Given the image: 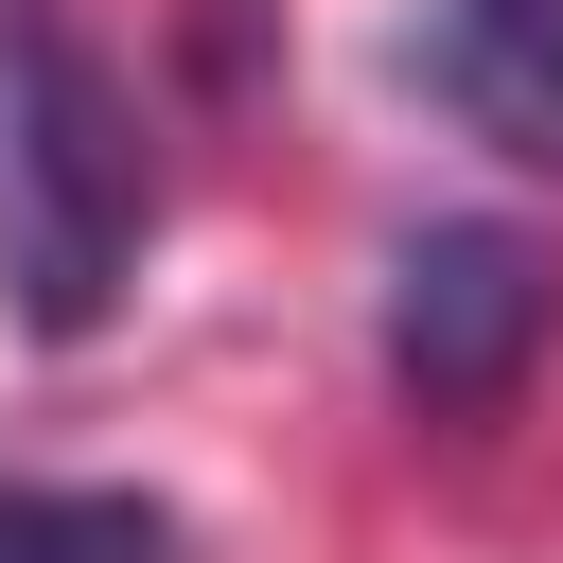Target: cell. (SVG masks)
<instances>
[{"instance_id": "obj_1", "label": "cell", "mask_w": 563, "mask_h": 563, "mask_svg": "<svg viewBox=\"0 0 563 563\" xmlns=\"http://www.w3.org/2000/svg\"><path fill=\"white\" fill-rule=\"evenodd\" d=\"M141 246V123L106 53L53 0H0V299L35 334H88Z\"/></svg>"}, {"instance_id": "obj_2", "label": "cell", "mask_w": 563, "mask_h": 563, "mask_svg": "<svg viewBox=\"0 0 563 563\" xmlns=\"http://www.w3.org/2000/svg\"><path fill=\"white\" fill-rule=\"evenodd\" d=\"M545 246L510 229V211H440V229H405L387 246V387L422 405V422H493L510 387H528V352H545Z\"/></svg>"}, {"instance_id": "obj_3", "label": "cell", "mask_w": 563, "mask_h": 563, "mask_svg": "<svg viewBox=\"0 0 563 563\" xmlns=\"http://www.w3.org/2000/svg\"><path fill=\"white\" fill-rule=\"evenodd\" d=\"M405 88L457 106L493 158L563 176V0H422L405 18Z\"/></svg>"}, {"instance_id": "obj_4", "label": "cell", "mask_w": 563, "mask_h": 563, "mask_svg": "<svg viewBox=\"0 0 563 563\" xmlns=\"http://www.w3.org/2000/svg\"><path fill=\"white\" fill-rule=\"evenodd\" d=\"M0 563H176V510L106 475H0Z\"/></svg>"}]
</instances>
